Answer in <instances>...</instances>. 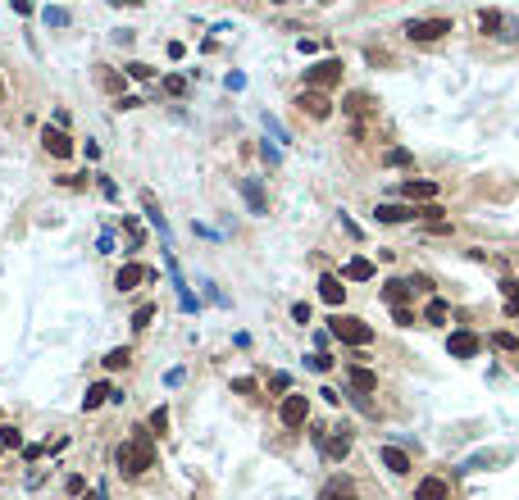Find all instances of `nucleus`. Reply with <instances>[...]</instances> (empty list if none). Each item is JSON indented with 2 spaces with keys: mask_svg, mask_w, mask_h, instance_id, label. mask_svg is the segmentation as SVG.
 Listing matches in <instances>:
<instances>
[{
  "mask_svg": "<svg viewBox=\"0 0 519 500\" xmlns=\"http://www.w3.org/2000/svg\"><path fill=\"white\" fill-rule=\"evenodd\" d=\"M328 332L338 336V341H346V346H369L373 341V328L364 319H351V314H338V319L328 323Z\"/></svg>",
  "mask_w": 519,
  "mask_h": 500,
  "instance_id": "obj_1",
  "label": "nucleus"
},
{
  "mask_svg": "<svg viewBox=\"0 0 519 500\" xmlns=\"http://www.w3.org/2000/svg\"><path fill=\"white\" fill-rule=\"evenodd\" d=\"M447 32H451V18H410V23H406V37H410V41H419V46L442 41Z\"/></svg>",
  "mask_w": 519,
  "mask_h": 500,
  "instance_id": "obj_2",
  "label": "nucleus"
},
{
  "mask_svg": "<svg viewBox=\"0 0 519 500\" xmlns=\"http://www.w3.org/2000/svg\"><path fill=\"white\" fill-rule=\"evenodd\" d=\"M314 446L323 450L328 459H346L351 455V428H328V432H314Z\"/></svg>",
  "mask_w": 519,
  "mask_h": 500,
  "instance_id": "obj_3",
  "label": "nucleus"
},
{
  "mask_svg": "<svg viewBox=\"0 0 519 500\" xmlns=\"http://www.w3.org/2000/svg\"><path fill=\"white\" fill-rule=\"evenodd\" d=\"M338 82H342V60H333V55L305 69V86H319V91H328V86H338Z\"/></svg>",
  "mask_w": 519,
  "mask_h": 500,
  "instance_id": "obj_4",
  "label": "nucleus"
},
{
  "mask_svg": "<svg viewBox=\"0 0 519 500\" xmlns=\"http://www.w3.org/2000/svg\"><path fill=\"white\" fill-rule=\"evenodd\" d=\"M278 419H283V428H305V419H310V400L287 391L283 405H278Z\"/></svg>",
  "mask_w": 519,
  "mask_h": 500,
  "instance_id": "obj_5",
  "label": "nucleus"
},
{
  "mask_svg": "<svg viewBox=\"0 0 519 500\" xmlns=\"http://www.w3.org/2000/svg\"><path fill=\"white\" fill-rule=\"evenodd\" d=\"M296 105H301L310 119H328L333 114V100H328V91H319V86H305L301 96H296Z\"/></svg>",
  "mask_w": 519,
  "mask_h": 500,
  "instance_id": "obj_6",
  "label": "nucleus"
},
{
  "mask_svg": "<svg viewBox=\"0 0 519 500\" xmlns=\"http://www.w3.org/2000/svg\"><path fill=\"white\" fill-rule=\"evenodd\" d=\"M114 464H119V473H123V478H137L141 468H146V459H141L137 441H123V446L114 450Z\"/></svg>",
  "mask_w": 519,
  "mask_h": 500,
  "instance_id": "obj_7",
  "label": "nucleus"
},
{
  "mask_svg": "<svg viewBox=\"0 0 519 500\" xmlns=\"http://www.w3.org/2000/svg\"><path fill=\"white\" fill-rule=\"evenodd\" d=\"M150 277H155V273H150L146 264H123L119 273H114V291H137V287L150 282Z\"/></svg>",
  "mask_w": 519,
  "mask_h": 500,
  "instance_id": "obj_8",
  "label": "nucleus"
},
{
  "mask_svg": "<svg viewBox=\"0 0 519 500\" xmlns=\"http://www.w3.org/2000/svg\"><path fill=\"white\" fill-rule=\"evenodd\" d=\"M41 146H46V155H55V159H69L73 155V141H69V132L64 128H41Z\"/></svg>",
  "mask_w": 519,
  "mask_h": 500,
  "instance_id": "obj_9",
  "label": "nucleus"
},
{
  "mask_svg": "<svg viewBox=\"0 0 519 500\" xmlns=\"http://www.w3.org/2000/svg\"><path fill=\"white\" fill-rule=\"evenodd\" d=\"M478 346H483V341H478L474 332H451V336H447V350L456 355V360H474Z\"/></svg>",
  "mask_w": 519,
  "mask_h": 500,
  "instance_id": "obj_10",
  "label": "nucleus"
},
{
  "mask_svg": "<svg viewBox=\"0 0 519 500\" xmlns=\"http://www.w3.org/2000/svg\"><path fill=\"white\" fill-rule=\"evenodd\" d=\"M105 400H123V391H119V387H110V382H96V387L82 396V409L91 414V409H101Z\"/></svg>",
  "mask_w": 519,
  "mask_h": 500,
  "instance_id": "obj_11",
  "label": "nucleus"
},
{
  "mask_svg": "<svg viewBox=\"0 0 519 500\" xmlns=\"http://www.w3.org/2000/svg\"><path fill=\"white\" fill-rule=\"evenodd\" d=\"M401 196H406V200H437V182L410 178V182H401Z\"/></svg>",
  "mask_w": 519,
  "mask_h": 500,
  "instance_id": "obj_12",
  "label": "nucleus"
},
{
  "mask_svg": "<svg viewBox=\"0 0 519 500\" xmlns=\"http://www.w3.org/2000/svg\"><path fill=\"white\" fill-rule=\"evenodd\" d=\"M447 496H451L447 478H424V482L415 487V500H447Z\"/></svg>",
  "mask_w": 519,
  "mask_h": 500,
  "instance_id": "obj_13",
  "label": "nucleus"
},
{
  "mask_svg": "<svg viewBox=\"0 0 519 500\" xmlns=\"http://www.w3.org/2000/svg\"><path fill=\"white\" fill-rule=\"evenodd\" d=\"M373 218H378V223H406V218H419V209H410V205H378Z\"/></svg>",
  "mask_w": 519,
  "mask_h": 500,
  "instance_id": "obj_14",
  "label": "nucleus"
},
{
  "mask_svg": "<svg viewBox=\"0 0 519 500\" xmlns=\"http://www.w3.org/2000/svg\"><path fill=\"white\" fill-rule=\"evenodd\" d=\"M242 196H246V205H251V214H269V200H264V187H260L255 178H246L242 182Z\"/></svg>",
  "mask_w": 519,
  "mask_h": 500,
  "instance_id": "obj_15",
  "label": "nucleus"
},
{
  "mask_svg": "<svg viewBox=\"0 0 519 500\" xmlns=\"http://www.w3.org/2000/svg\"><path fill=\"white\" fill-rule=\"evenodd\" d=\"M351 391H360V396L378 391V373H373V369H360V364H355V369H351Z\"/></svg>",
  "mask_w": 519,
  "mask_h": 500,
  "instance_id": "obj_16",
  "label": "nucleus"
},
{
  "mask_svg": "<svg viewBox=\"0 0 519 500\" xmlns=\"http://www.w3.org/2000/svg\"><path fill=\"white\" fill-rule=\"evenodd\" d=\"M319 500H355V482L351 478H333V482L319 492Z\"/></svg>",
  "mask_w": 519,
  "mask_h": 500,
  "instance_id": "obj_17",
  "label": "nucleus"
},
{
  "mask_svg": "<svg viewBox=\"0 0 519 500\" xmlns=\"http://www.w3.org/2000/svg\"><path fill=\"white\" fill-rule=\"evenodd\" d=\"M319 296H323L328 305H342V301H346V287H342V277L323 273V277H319Z\"/></svg>",
  "mask_w": 519,
  "mask_h": 500,
  "instance_id": "obj_18",
  "label": "nucleus"
},
{
  "mask_svg": "<svg viewBox=\"0 0 519 500\" xmlns=\"http://www.w3.org/2000/svg\"><path fill=\"white\" fill-rule=\"evenodd\" d=\"M342 277H346V282H369V277H373V264H369V259H360V255H355V259H346Z\"/></svg>",
  "mask_w": 519,
  "mask_h": 500,
  "instance_id": "obj_19",
  "label": "nucleus"
},
{
  "mask_svg": "<svg viewBox=\"0 0 519 500\" xmlns=\"http://www.w3.org/2000/svg\"><path fill=\"white\" fill-rule=\"evenodd\" d=\"M410 291H415V287H410V282H401V277L383 282V301H387V305H406V301H410Z\"/></svg>",
  "mask_w": 519,
  "mask_h": 500,
  "instance_id": "obj_20",
  "label": "nucleus"
},
{
  "mask_svg": "<svg viewBox=\"0 0 519 500\" xmlns=\"http://www.w3.org/2000/svg\"><path fill=\"white\" fill-rule=\"evenodd\" d=\"M383 464H387L397 478H401V473H410V455H406L401 446H383Z\"/></svg>",
  "mask_w": 519,
  "mask_h": 500,
  "instance_id": "obj_21",
  "label": "nucleus"
},
{
  "mask_svg": "<svg viewBox=\"0 0 519 500\" xmlns=\"http://www.w3.org/2000/svg\"><path fill=\"white\" fill-rule=\"evenodd\" d=\"M342 110L351 114V119H364V114L373 110V100H369V96H364V91H351V96H346V100H342Z\"/></svg>",
  "mask_w": 519,
  "mask_h": 500,
  "instance_id": "obj_22",
  "label": "nucleus"
},
{
  "mask_svg": "<svg viewBox=\"0 0 519 500\" xmlns=\"http://www.w3.org/2000/svg\"><path fill=\"white\" fill-rule=\"evenodd\" d=\"M141 205H146V214H150V223H155V232H160V237H165V242H169V218L160 214L155 196H141Z\"/></svg>",
  "mask_w": 519,
  "mask_h": 500,
  "instance_id": "obj_23",
  "label": "nucleus"
},
{
  "mask_svg": "<svg viewBox=\"0 0 519 500\" xmlns=\"http://www.w3.org/2000/svg\"><path fill=\"white\" fill-rule=\"evenodd\" d=\"M128 364H132V350H128V346H114V350H110V355H105V369H110V373H119V369H128Z\"/></svg>",
  "mask_w": 519,
  "mask_h": 500,
  "instance_id": "obj_24",
  "label": "nucleus"
},
{
  "mask_svg": "<svg viewBox=\"0 0 519 500\" xmlns=\"http://www.w3.org/2000/svg\"><path fill=\"white\" fill-rule=\"evenodd\" d=\"M41 23H46V27H69V9H60V5L41 9Z\"/></svg>",
  "mask_w": 519,
  "mask_h": 500,
  "instance_id": "obj_25",
  "label": "nucleus"
},
{
  "mask_svg": "<svg viewBox=\"0 0 519 500\" xmlns=\"http://www.w3.org/2000/svg\"><path fill=\"white\" fill-rule=\"evenodd\" d=\"M146 428H150V432H155V437H160V432H169V409H165V405H160V409H150V419H146Z\"/></svg>",
  "mask_w": 519,
  "mask_h": 500,
  "instance_id": "obj_26",
  "label": "nucleus"
},
{
  "mask_svg": "<svg viewBox=\"0 0 519 500\" xmlns=\"http://www.w3.org/2000/svg\"><path fill=\"white\" fill-rule=\"evenodd\" d=\"M501 291H506V310H511V314H519V277L501 282Z\"/></svg>",
  "mask_w": 519,
  "mask_h": 500,
  "instance_id": "obj_27",
  "label": "nucleus"
},
{
  "mask_svg": "<svg viewBox=\"0 0 519 500\" xmlns=\"http://www.w3.org/2000/svg\"><path fill=\"white\" fill-rule=\"evenodd\" d=\"M447 314H451V305H447V301H428L424 319H428V323H442V319H447Z\"/></svg>",
  "mask_w": 519,
  "mask_h": 500,
  "instance_id": "obj_28",
  "label": "nucleus"
},
{
  "mask_svg": "<svg viewBox=\"0 0 519 500\" xmlns=\"http://www.w3.org/2000/svg\"><path fill=\"white\" fill-rule=\"evenodd\" d=\"M260 119H264V128H269V137H274V141H292V137L283 132V123L274 119V114H260Z\"/></svg>",
  "mask_w": 519,
  "mask_h": 500,
  "instance_id": "obj_29",
  "label": "nucleus"
},
{
  "mask_svg": "<svg viewBox=\"0 0 519 500\" xmlns=\"http://www.w3.org/2000/svg\"><path fill=\"white\" fill-rule=\"evenodd\" d=\"M478 27H483V32H496V27H501V14H496V9H483V14H478Z\"/></svg>",
  "mask_w": 519,
  "mask_h": 500,
  "instance_id": "obj_30",
  "label": "nucleus"
},
{
  "mask_svg": "<svg viewBox=\"0 0 519 500\" xmlns=\"http://www.w3.org/2000/svg\"><path fill=\"white\" fill-rule=\"evenodd\" d=\"M128 78H132V82H146V78H155V69L137 60V64H128Z\"/></svg>",
  "mask_w": 519,
  "mask_h": 500,
  "instance_id": "obj_31",
  "label": "nucleus"
},
{
  "mask_svg": "<svg viewBox=\"0 0 519 500\" xmlns=\"http://www.w3.org/2000/svg\"><path fill=\"white\" fill-rule=\"evenodd\" d=\"M305 364H310V369H314V373H328V369H333V360H328V350H314V355H310V360H305Z\"/></svg>",
  "mask_w": 519,
  "mask_h": 500,
  "instance_id": "obj_32",
  "label": "nucleus"
},
{
  "mask_svg": "<svg viewBox=\"0 0 519 500\" xmlns=\"http://www.w3.org/2000/svg\"><path fill=\"white\" fill-rule=\"evenodd\" d=\"M150 319H155V305H141V310H137V314H132V328H137V332H141V328H146V323H150Z\"/></svg>",
  "mask_w": 519,
  "mask_h": 500,
  "instance_id": "obj_33",
  "label": "nucleus"
},
{
  "mask_svg": "<svg viewBox=\"0 0 519 500\" xmlns=\"http://www.w3.org/2000/svg\"><path fill=\"white\" fill-rule=\"evenodd\" d=\"M269 391H274V396H283V391H292V378H287V373H274V378H269Z\"/></svg>",
  "mask_w": 519,
  "mask_h": 500,
  "instance_id": "obj_34",
  "label": "nucleus"
},
{
  "mask_svg": "<svg viewBox=\"0 0 519 500\" xmlns=\"http://www.w3.org/2000/svg\"><path fill=\"white\" fill-rule=\"evenodd\" d=\"M383 164H392V169H401V164H410V150H387V155H383Z\"/></svg>",
  "mask_w": 519,
  "mask_h": 500,
  "instance_id": "obj_35",
  "label": "nucleus"
},
{
  "mask_svg": "<svg viewBox=\"0 0 519 500\" xmlns=\"http://www.w3.org/2000/svg\"><path fill=\"white\" fill-rule=\"evenodd\" d=\"M492 346H496V350H519V336H511V332H496V336H492Z\"/></svg>",
  "mask_w": 519,
  "mask_h": 500,
  "instance_id": "obj_36",
  "label": "nucleus"
},
{
  "mask_svg": "<svg viewBox=\"0 0 519 500\" xmlns=\"http://www.w3.org/2000/svg\"><path fill=\"white\" fill-rule=\"evenodd\" d=\"M392 319H397L401 328H415V314H410L406 305H392Z\"/></svg>",
  "mask_w": 519,
  "mask_h": 500,
  "instance_id": "obj_37",
  "label": "nucleus"
},
{
  "mask_svg": "<svg viewBox=\"0 0 519 500\" xmlns=\"http://www.w3.org/2000/svg\"><path fill=\"white\" fill-rule=\"evenodd\" d=\"M101 86H105L110 96H119V91H123V78H119V73H105V78H101Z\"/></svg>",
  "mask_w": 519,
  "mask_h": 500,
  "instance_id": "obj_38",
  "label": "nucleus"
},
{
  "mask_svg": "<svg viewBox=\"0 0 519 500\" xmlns=\"http://www.w3.org/2000/svg\"><path fill=\"white\" fill-rule=\"evenodd\" d=\"M0 441H5V446H23V432H18V428H0Z\"/></svg>",
  "mask_w": 519,
  "mask_h": 500,
  "instance_id": "obj_39",
  "label": "nucleus"
},
{
  "mask_svg": "<svg viewBox=\"0 0 519 500\" xmlns=\"http://www.w3.org/2000/svg\"><path fill=\"white\" fill-rule=\"evenodd\" d=\"M233 391L237 396H255V382L251 378H233Z\"/></svg>",
  "mask_w": 519,
  "mask_h": 500,
  "instance_id": "obj_40",
  "label": "nucleus"
},
{
  "mask_svg": "<svg viewBox=\"0 0 519 500\" xmlns=\"http://www.w3.org/2000/svg\"><path fill=\"white\" fill-rule=\"evenodd\" d=\"M96 250H101V255H114V232H101V237H96Z\"/></svg>",
  "mask_w": 519,
  "mask_h": 500,
  "instance_id": "obj_41",
  "label": "nucleus"
},
{
  "mask_svg": "<svg viewBox=\"0 0 519 500\" xmlns=\"http://www.w3.org/2000/svg\"><path fill=\"white\" fill-rule=\"evenodd\" d=\"M292 319H296V323H310V305L296 301V305H292Z\"/></svg>",
  "mask_w": 519,
  "mask_h": 500,
  "instance_id": "obj_42",
  "label": "nucleus"
},
{
  "mask_svg": "<svg viewBox=\"0 0 519 500\" xmlns=\"http://www.w3.org/2000/svg\"><path fill=\"white\" fill-rule=\"evenodd\" d=\"M14 5V14H32V0H9Z\"/></svg>",
  "mask_w": 519,
  "mask_h": 500,
  "instance_id": "obj_43",
  "label": "nucleus"
},
{
  "mask_svg": "<svg viewBox=\"0 0 519 500\" xmlns=\"http://www.w3.org/2000/svg\"><path fill=\"white\" fill-rule=\"evenodd\" d=\"M86 500H105V492H91V496H86Z\"/></svg>",
  "mask_w": 519,
  "mask_h": 500,
  "instance_id": "obj_44",
  "label": "nucleus"
},
{
  "mask_svg": "<svg viewBox=\"0 0 519 500\" xmlns=\"http://www.w3.org/2000/svg\"><path fill=\"white\" fill-rule=\"evenodd\" d=\"M0 100H5V82H0Z\"/></svg>",
  "mask_w": 519,
  "mask_h": 500,
  "instance_id": "obj_45",
  "label": "nucleus"
},
{
  "mask_svg": "<svg viewBox=\"0 0 519 500\" xmlns=\"http://www.w3.org/2000/svg\"><path fill=\"white\" fill-rule=\"evenodd\" d=\"M274 5H287V0H274Z\"/></svg>",
  "mask_w": 519,
  "mask_h": 500,
  "instance_id": "obj_46",
  "label": "nucleus"
}]
</instances>
